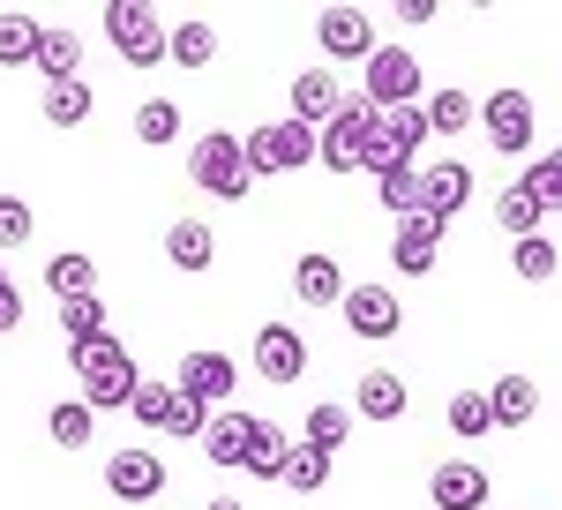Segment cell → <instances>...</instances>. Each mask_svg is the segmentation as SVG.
Segmentation results:
<instances>
[{"mask_svg": "<svg viewBox=\"0 0 562 510\" xmlns=\"http://www.w3.org/2000/svg\"><path fill=\"white\" fill-rule=\"evenodd\" d=\"M68 361H76V382H83V406H90V413H121V406L135 398V382H143L135 353L113 339V331H105V339L68 345Z\"/></svg>", "mask_w": 562, "mask_h": 510, "instance_id": "obj_1", "label": "cell"}, {"mask_svg": "<svg viewBox=\"0 0 562 510\" xmlns=\"http://www.w3.org/2000/svg\"><path fill=\"white\" fill-rule=\"evenodd\" d=\"M188 180H195L203 196H217V203H248L256 173H248V151H240V135H225V127L195 135V151H188Z\"/></svg>", "mask_w": 562, "mask_h": 510, "instance_id": "obj_2", "label": "cell"}, {"mask_svg": "<svg viewBox=\"0 0 562 510\" xmlns=\"http://www.w3.org/2000/svg\"><path fill=\"white\" fill-rule=\"evenodd\" d=\"M98 23H105V38H113V53H121L128 68H158V60H166V38H173V31L158 23V8H143V0H113Z\"/></svg>", "mask_w": 562, "mask_h": 510, "instance_id": "obj_3", "label": "cell"}, {"mask_svg": "<svg viewBox=\"0 0 562 510\" xmlns=\"http://www.w3.org/2000/svg\"><path fill=\"white\" fill-rule=\"evenodd\" d=\"M368 143H375V106H368V98H346V106H338V121L315 127V166L360 173V166H368Z\"/></svg>", "mask_w": 562, "mask_h": 510, "instance_id": "obj_4", "label": "cell"}, {"mask_svg": "<svg viewBox=\"0 0 562 510\" xmlns=\"http://www.w3.org/2000/svg\"><path fill=\"white\" fill-rule=\"evenodd\" d=\"M360 98L390 113V106H420V53H405V45H375L368 53V68H360Z\"/></svg>", "mask_w": 562, "mask_h": 510, "instance_id": "obj_5", "label": "cell"}, {"mask_svg": "<svg viewBox=\"0 0 562 510\" xmlns=\"http://www.w3.org/2000/svg\"><path fill=\"white\" fill-rule=\"evenodd\" d=\"M240 151H248V173H301V166H315V127H301V121H262V127H248L240 135Z\"/></svg>", "mask_w": 562, "mask_h": 510, "instance_id": "obj_6", "label": "cell"}, {"mask_svg": "<svg viewBox=\"0 0 562 510\" xmlns=\"http://www.w3.org/2000/svg\"><path fill=\"white\" fill-rule=\"evenodd\" d=\"M480 127H487V151H503V158H525L540 143V121H532V98L525 90H487Z\"/></svg>", "mask_w": 562, "mask_h": 510, "instance_id": "obj_7", "label": "cell"}, {"mask_svg": "<svg viewBox=\"0 0 562 510\" xmlns=\"http://www.w3.org/2000/svg\"><path fill=\"white\" fill-rule=\"evenodd\" d=\"M248 361H256V376H262V382H278V390H285V382H301V376H307V339L293 331V323H262V331H256V353H248Z\"/></svg>", "mask_w": 562, "mask_h": 510, "instance_id": "obj_8", "label": "cell"}, {"mask_svg": "<svg viewBox=\"0 0 562 510\" xmlns=\"http://www.w3.org/2000/svg\"><path fill=\"white\" fill-rule=\"evenodd\" d=\"M442 218H428V211H413V218H397V233H390V263L405 270V278H428L435 263H442Z\"/></svg>", "mask_w": 562, "mask_h": 510, "instance_id": "obj_9", "label": "cell"}, {"mask_svg": "<svg viewBox=\"0 0 562 510\" xmlns=\"http://www.w3.org/2000/svg\"><path fill=\"white\" fill-rule=\"evenodd\" d=\"M338 315H346L352 339H397V323H405V308H397L390 286H346Z\"/></svg>", "mask_w": 562, "mask_h": 510, "instance_id": "obj_10", "label": "cell"}, {"mask_svg": "<svg viewBox=\"0 0 562 510\" xmlns=\"http://www.w3.org/2000/svg\"><path fill=\"white\" fill-rule=\"evenodd\" d=\"M180 390L203 398V406H225V398L240 390V361H233V353H211V345H195V353H180Z\"/></svg>", "mask_w": 562, "mask_h": 510, "instance_id": "obj_11", "label": "cell"}, {"mask_svg": "<svg viewBox=\"0 0 562 510\" xmlns=\"http://www.w3.org/2000/svg\"><path fill=\"white\" fill-rule=\"evenodd\" d=\"M487 496H495V480H487L473 458H442V466L428 473V503L435 510H487Z\"/></svg>", "mask_w": 562, "mask_h": 510, "instance_id": "obj_12", "label": "cell"}, {"mask_svg": "<svg viewBox=\"0 0 562 510\" xmlns=\"http://www.w3.org/2000/svg\"><path fill=\"white\" fill-rule=\"evenodd\" d=\"M465 203H473V166H465V158H435V166H420V211L428 218L450 225Z\"/></svg>", "mask_w": 562, "mask_h": 510, "instance_id": "obj_13", "label": "cell"}, {"mask_svg": "<svg viewBox=\"0 0 562 510\" xmlns=\"http://www.w3.org/2000/svg\"><path fill=\"white\" fill-rule=\"evenodd\" d=\"M105 488L121 503H150V496H166V458L158 451H113L105 458Z\"/></svg>", "mask_w": 562, "mask_h": 510, "instance_id": "obj_14", "label": "cell"}, {"mask_svg": "<svg viewBox=\"0 0 562 510\" xmlns=\"http://www.w3.org/2000/svg\"><path fill=\"white\" fill-rule=\"evenodd\" d=\"M315 38H323L330 60H360V68H368V53H375V23H368L360 8H323V15H315Z\"/></svg>", "mask_w": 562, "mask_h": 510, "instance_id": "obj_15", "label": "cell"}, {"mask_svg": "<svg viewBox=\"0 0 562 510\" xmlns=\"http://www.w3.org/2000/svg\"><path fill=\"white\" fill-rule=\"evenodd\" d=\"M338 106H346V90H338L330 68H301V76H293V121L301 127H330Z\"/></svg>", "mask_w": 562, "mask_h": 510, "instance_id": "obj_16", "label": "cell"}, {"mask_svg": "<svg viewBox=\"0 0 562 510\" xmlns=\"http://www.w3.org/2000/svg\"><path fill=\"white\" fill-rule=\"evenodd\" d=\"M293 293H301V308H338V300H346V270H338V255L307 248L301 263H293Z\"/></svg>", "mask_w": 562, "mask_h": 510, "instance_id": "obj_17", "label": "cell"}, {"mask_svg": "<svg viewBox=\"0 0 562 510\" xmlns=\"http://www.w3.org/2000/svg\"><path fill=\"white\" fill-rule=\"evenodd\" d=\"M248 428H256V413H233V406H217L211 428H203V458L233 473L240 458H248Z\"/></svg>", "mask_w": 562, "mask_h": 510, "instance_id": "obj_18", "label": "cell"}, {"mask_svg": "<svg viewBox=\"0 0 562 510\" xmlns=\"http://www.w3.org/2000/svg\"><path fill=\"white\" fill-rule=\"evenodd\" d=\"M45 84H83V38L76 31H38V53H31Z\"/></svg>", "mask_w": 562, "mask_h": 510, "instance_id": "obj_19", "label": "cell"}, {"mask_svg": "<svg viewBox=\"0 0 562 510\" xmlns=\"http://www.w3.org/2000/svg\"><path fill=\"white\" fill-rule=\"evenodd\" d=\"M211 255H217V233L203 218H173L166 225V263L173 270H211Z\"/></svg>", "mask_w": 562, "mask_h": 510, "instance_id": "obj_20", "label": "cell"}, {"mask_svg": "<svg viewBox=\"0 0 562 510\" xmlns=\"http://www.w3.org/2000/svg\"><path fill=\"white\" fill-rule=\"evenodd\" d=\"M285 458H293V435H285L278 421H256V428H248V458H240V473L278 480V473H285Z\"/></svg>", "mask_w": 562, "mask_h": 510, "instance_id": "obj_21", "label": "cell"}, {"mask_svg": "<svg viewBox=\"0 0 562 510\" xmlns=\"http://www.w3.org/2000/svg\"><path fill=\"white\" fill-rule=\"evenodd\" d=\"M375 135H383L390 151L413 166V151H420V143L435 135V127H428V106H390V113H375Z\"/></svg>", "mask_w": 562, "mask_h": 510, "instance_id": "obj_22", "label": "cell"}, {"mask_svg": "<svg viewBox=\"0 0 562 510\" xmlns=\"http://www.w3.org/2000/svg\"><path fill=\"white\" fill-rule=\"evenodd\" d=\"M532 406H540L532 376H495V382H487V413H495V428H525V421H532Z\"/></svg>", "mask_w": 562, "mask_h": 510, "instance_id": "obj_23", "label": "cell"}, {"mask_svg": "<svg viewBox=\"0 0 562 510\" xmlns=\"http://www.w3.org/2000/svg\"><path fill=\"white\" fill-rule=\"evenodd\" d=\"M45 286H53V300H83V293H98V263L83 248H60L45 263Z\"/></svg>", "mask_w": 562, "mask_h": 510, "instance_id": "obj_24", "label": "cell"}, {"mask_svg": "<svg viewBox=\"0 0 562 510\" xmlns=\"http://www.w3.org/2000/svg\"><path fill=\"white\" fill-rule=\"evenodd\" d=\"M360 421H397L405 413V376H390V368H368L360 376V406H352Z\"/></svg>", "mask_w": 562, "mask_h": 510, "instance_id": "obj_25", "label": "cell"}, {"mask_svg": "<svg viewBox=\"0 0 562 510\" xmlns=\"http://www.w3.org/2000/svg\"><path fill=\"white\" fill-rule=\"evenodd\" d=\"M346 435H352V406H307V428H301V443L307 451H346Z\"/></svg>", "mask_w": 562, "mask_h": 510, "instance_id": "obj_26", "label": "cell"}, {"mask_svg": "<svg viewBox=\"0 0 562 510\" xmlns=\"http://www.w3.org/2000/svg\"><path fill=\"white\" fill-rule=\"evenodd\" d=\"M38 15H23V8H0V68H23L31 53H38Z\"/></svg>", "mask_w": 562, "mask_h": 510, "instance_id": "obj_27", "label": "cell"}, {"mask_svg": "<svg viewBox=\"0 0 562 510\" xmlns=\"http://www.w3.org/2000/svg\"><path fill=\"white\" fill-rule=\"evenodd\" d=\"M525 196L540 203V211H562V143H548L532 166H525V180H518Z\"/></svg>", "mask_w": 562, "mask_h": 510, "instance_id": "obj_28", "label": "cell"}, {"mask_svg": "<svg viewBox=\"0 0 562 510\" xmlns=\"http://www.w3.org/2000/svg\"><path fill=\"white\" fill-rule=\"evenodd\" d=\"M90 428H98V413H90L83 398H60V406L45 413V435H53L60 451H83V443H90Z\"/></svg>", "mask_w": 562, "mask_h": 510, "instance_id": "obj_29", "label": "cell"}, {"mask_svg": "<svg viewBox=\"0 0 562 510\" xmlns=\"http://www.w3.org/2000/svg\"><path fill=\"white\" fill-rule=\"evenodd\" d=\"M166 60H180V68H211V60H217V31L188 15V23H180L173 38H166Z\"/></svg>", "mask_w": 562, "mask_h": 510, "instance_id": "obj_30", "label": "cell"}, {"mask_svg": "<svg viewBox=\"0 0 562 510\" xmlns=\"http://www.w3.org/2000/svg\"><path fill=\"white\" fill-rule=\"evenodd\" d=\"M38 113H45L53 127H83V121H90V84H45Z\"/></svg>", "mask_w": 562, "mask_h": 510, "instance_id": "obj_31", "label": "cell"}, {"mask_svg": "<svg viewBox=\"0 0 562 510\" xmlns=\"http://www.w3.org/2000/svg\"><path fill=\"white\" fill-rule=\"evenodd\" d=\"M473 121H480L473 90H435V98H428V127H435V135H465Z\"/></svg>", "mask_w": 562, "mask_h": 510, "instance_id": "obj_32", "label": "cell"}, {"mask_svg": "<svg viewBox=\"0 0 562 510\" xmlns=\"http://www.w3.org/2000/svg\"><path fill=\"white\" fill-rule=\"evenodd\" d=\"M375 196H383V211L413 218V211H420V166H390V173H375Z\"/></svg>", "mask_w": 562, "mask_h": 510, "instance_id": "obj_33", "label": "cell"}, {"mask_svg": "<svg viewBox=\"0 0 562 510\" xmlns=\"http://www.w3.org/2000/svg\"><path fill=\"white\" fill-rule=\"evenodd\" d=\"M495 218H503V233H510V241H532V233H540V203L525 196L518 180H510V188L495 196Z\"/></svg>", "mask_w": 562, "mask_h": 510, "instance_id": "obj_34", "label": "cell"}, {"mask_svg": "<svg viewBox=\"0 0 562 510\" xmlns=\"http://www.w3.org/2000/svg\"><path fill=\"white\" fill-rule=\"evenodd\" d=\"M330 480V458L323 451H307V443H293V458H285V473H278V488H293V496H315Z\"/></svg>", "mask_w": 562, "mask_h": 510, "instance_id": "obj_35", "label": "cell"}, {"mask_svg": "<svg viewBox=\"0 0 562 510\" xmlns=\"http://www.w3.org/2000/svg\"><path fill=\"white\" fill-rule=\"evenodd\" d=\"M173 398H180V382H150V376H143V382H135V398H128V413L143 428H166V421H173Z\"/></svg>", "mask_w": 562, "mask_h": 510, "instance_id": "obj_36", "label": "cell"}, {"mask_svg": "<svg viewBox=\"0 0 562 510\" xmlns=\"http://www.w3.org/2000/svg\"><path fill=\"white\" fill-rule=\"evenodd\" d=\"M60 331H68V345L105 339V300H98V293H83V300H60Z\"/></svg>", "mask_w": 562, "mask_h": 510, "instance_id": "obj_37", "label": "cell"}, {"mask_svg": "<svg viewBox=\"0 0 562 510\" xmlns=\"http://www.w3.org/2000/svg\"><path fill=\"white\" fill-rule=\"evenodd\" d=\"M487 428H495V413H487V390H458V398H450V435L480 443Z\"/></svg>", "mask_w": 562, "mask_h": 510, "instance_id": "obj_38", "label": "cell"}, {"mask_svg": "<svg viewBox=\"0 0 562 510\" xmlns=\"http://www.w3.org/2000/svg\"><path fill=\"white\" fill-rule=\"evenodd\" d=\"M135 135H143V143H173L180 135V106L173 98H143V106H135Z\"/></svg>", "mask_w": 562, "mask_h": 510, "instance_id": "obj_39", "label": "cell"}, {"mask_svg": "<svg viewBox=\"0 0 562 510\" xmlns=\"http://www.w3.org/2000/svg\"><path fill=\"white\" fill-rule=\"evenodd\" d=\"M211 413H217V406H203V398H188V390H180V398H173V421H166V435H180V443H203Z\"/></svg>", "mask_w": 562, "mask_h": 510, "instance_id": "obj_40", "label": "cell"}, {"mask_svg": "<svg viewBox=\"0 0 562 510\" xmlns=\"http://www.w3.org/2000/svg\"><path fill=\"white\" fill-rule=\"evenodd\" d=\"M518 278H532V286H540V278H555V241H548V233L518 241Z\"/></svg>", "mask_w": 562, "mask_h": 510, "instance_id": "obj_41", "label": "cell"}, {"mask_svg": "<svg viewBox=\"0 0 562 510\" xmlns=\"http://www.w3.org/2000/svg\"><path fill=\"white\" fill-rule=\"evenodd\" d=\"M23 241H31V203L23 196H0V255L23 248Z\"/></svg>", "mask_w": 562, "mask_h": 510, "instance_id": "obj_42", "label": "cell"}, {"mask_svg": "<svg viewBox=\"0 0 562 510\" xmlns=\"http://www.w3.org/2000/svg\"><path fill=\"white\" fill-rule=\"evenodd\" d=\"M8 331H23V293H15V278L0 270V339H8Z\"/></svg>", "mask_w": 562, "mask_h": 510, "instance_id": "obj_43", "label": "cell"}, {"mask_svg": "<svg viewBox=\"0 0 562 510\" xmlns=\"http://www.w3.org/2000/svg\"><path fill=\"white\" fill-rule=\"evenodd\" d=\"M428 15H435V0H397V23H413V31H420Z\"/></svg>", "mask_w": 562, "mask_h": 510, "instance_id": "obj_44", "label": "cell"}, {"mask_svg": "<svg viewBox=\"0 0 562 510\" xmlns=\"http://www.w3.org/2000/svg\"><path fill=\"white\" fill-rule=\"evenodd\" d=\"M203 510H240V503H233V496H217V503H203Z\"/></svg>", "mask_w": 562, "mask_h": 510, "instance_id": "obj_45", "label": "cell"}]
</instances>
